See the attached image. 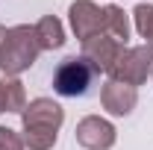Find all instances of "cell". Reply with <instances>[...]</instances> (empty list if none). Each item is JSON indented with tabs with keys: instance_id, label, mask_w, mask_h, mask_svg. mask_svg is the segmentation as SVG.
<instances>
[{
	"instance_id": "obj_11",
	"label": "cell",
	"mask_w": 153,
	"mask_h": 150,
	"mask_svg": "<svg viewBox=\"0 0 153 150\" xmlns=\"http://www.w3.org/2000/svg\"><path fill=\"white\" fill-rule=\"evenodd\" d=\"M36 36L41 50H59L65 44V30H62V21L53 18V15H44V18L36 24Z\"/></svg>"
},
{
	"instance_id": "obj_2",
	"label": "cell",
	"mask_w": 153,
	"mask_h": 150,
	"mask_svg": "<svg viewBox=\"0 0 153 150\" xmlns=\"http://www.w3.org/2000/svg\"><path fill=\"white\" fill-rule=\"evenodd\" d=\"M41 53L36 27L30 24H18L12 30H6V38L0 44V71L6 76H18L24 74Z\"/></svg>"
},
{
	"instance_id": "obj_1",
	"label": "cell",
	"mask_w": 153,
	"mask_h": 150,
	"mask_svg": "<svg viewBox=\"0 0 153 150\" xmlns=\"http://www.w3.org/2000/svg\"><path fill=\"white\" fill-rule=\"evenodd\" d=\"M24 121V144L30 150H50L59 138V127L65 121V112L56 100L50 97H36L24 106L21 112Z\"/></svg>"
},
{
	"instance_id": "obj_9",
	"label": "cell",
	"mask_w": 153,
	"mask_h": 150,
	"mask_svg": "<svg viewBox=\"0 0 153 150\" xmlns=\"http://www.w3.org/2000/svg\"><path fill=\"white\" fill-rule=\"evenodd\" d=\"M103 33L115 41H121L124 47H127V41H130V21H127V12L124 9H118L115 3H109L106 9H103Z\"/></svg>"
},
{
	"instance_id": "obj_13",
	"label": "cell",
	"mask_w": 153,
	"mask_h": 150,
	"mask_svg": "<svg viewBox=\"0 0 153 150\" xmlns=\"http://www.w3.org/2000/svg\"><path fill=\"white\" fill-rule=\"evenodd\" d=\"M0 150H27L24 135L15 132L12 127H0Z\"/></svg>"
},
{
	"instance_id": "obj_14",
	"label": "cell",
	"mask_w": 153,
	"mask_h": 150,
	"mask_svg": "<svg viewBox=\"0 0 153 150\" xmlns=\"http://www.w3.org/2000/svg\"><path fill=\"white\" fill-rule=\"evenodd\" d=\"M3 38H6V27H0V44H3Z\"/></svg>"
},
{
	"instance_id": "obj_4",
	"label": "cell",
	"mask_w": 153,
	"mask_h": 150,
	"mask_svg": "<svg viewBox=\"0 0 153 150\" xmlns=\"http://www.w3.org/2000/svg\"><path fill=\"white\" fill-rule=\"evenodd\" d=\"M153 74V47L141 44V47H124L118 62L112 65L109 76L118 82H127V85H141L147 82V76Z\"/></svg>"
},
{
	"instance_id": "obj_10",
	"label": "cell",
	"mask_w": 153,
	"mask_h": 150,
	"mask_svg": "<svg viewBox=\"0 0 153 150\" xmlns=\"http://www.w3.org/2000/svg\"><path fill=\"white\" fill-rule=\"evenodd\" d=\"M24 106H27L24 82L15 76L0 79V112H24Z\"/></svg>"
},
{
	"instance_id": "obj_5",
	"label": "cell",
	"mask_w": 153,
	"mask_h": 150,
	"mask_svg": "<svg viewBox=\"0 0 153 150\" xmlns=\"http://www.w3.org/2000/svg\"><path fill=\"white\" fill-rule=\"evenodd\" d=\"M74 138L85 150H109L115 144V127L100 115H88V118H82L76 124Z\"/></svg>"
},
{
	"instance_id": "obj_6",
	"label": "cell",
	"mask_w": 153,
	"mask_h": 150,
	"mask_svg": "<svg viewBox=\"0 0 153 150\" xmlns=\"http://www.w3.org/2000/svg\"><path fill=\"white\" fill-rule=\"evenodd\" d=\"M68 18H71V30H74V36L79 41H88V38H94V36L103 33V9L97 3H91V0H76V3H71Z\"/></svg>"
},
{
	"instance_id": "obj_3",
	"label": "cell",
	"mask_w": 153,
	"mask_h": 150,
	"mask_svg": "<svg viewBox=\"0 0 153 150\" xmlns=\"http://www.w3.org/2000/svg\"><path fill=\"white\" fill-rule=\"evenodd\" d=\"M97 71L85 62L82 56H68L59 62L56 74H53V91L62 97H82L91 88Z\"/></svg>"
},
{
	"instance_id": "obj_8",
	"label": "cell",
	"mask_w": 153,
	"mask_h": 150,
	"mask_svg": "<svg viewBox=\"0 0 153 150\" xmlns=\"http://www.w3.org/2000/svg\"><path fill=\"white\" fill-rule=\"evenodd\" d=\"M100 103H103V109H106L109 115L124 118V115H130L135 109V103H138V91H135L133 85H127V82L109 79V82L103 85V91H100Z\"/></svg>"
},
{
	"instance_id": "obj_7",
	"label": "cell",
	"mask_w": 153,
	"mask_h": 150,
	"mask_svg": "<svg viewBox=\"0 0 153 150\" xmlns=\"http://www.w3.org/2000/svg\"><path fill=\"white\" fill-rule=\"evenodd\" d=\"M121 50H124V44L121 41H115V38H109L106 33H100V36L88 38V41H82V59L94 68L97 74L100 71H112V65L118 62V56H121Z\"/></svg>"
},
{
	"instance_id": "obj_12",
	"label": "cell",
	"mask_w": 153,
	"mask_h": 150,
	"mask_svg": "<svg viewBox=\"0 0 153 150\" xmlns=\"http://www.w3.org/2000/svg\"><path fill=\"white\" fill-rule=\"evenodd\" d=\"M133 18H135V30L144 38V44L153 47V3H138Z\"/></svg>"
}]
</instances>
